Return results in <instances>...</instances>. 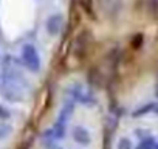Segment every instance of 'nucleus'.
Returning a JSON list of instances; mask_svg holds the SVG:
<instances>
[{
	"label": "nucleus",
	"instance_id": "obj_6",
	"mask_svg": "<svg viewBox=\"0 0 158 149\" xmlns=\"http://www.w3.org/2000/svg\"><path fill=\"white\" fill-rule=\"evenodd\" d=\"M155 149H158V143H156V146H155Z\"/></svg>",
	"mask_w": 158,
	"mask_h": 149
},
{
	"label": "nucleus",
	"instance_id": "obj_3",
	"mask_svg": "<svg viewBox=\"0 0 158 149\" xmlns=\"http://www.w3.org/2000/svg\"><path fill=\"white\" fill-rule=\"evenodd\" d=\"M147 113H156L158 115V103H149V104L143 106L141 109H138L133 115L139 117V115H147Z\"/></svg>",
	"mask_w": 158,
	"mask_h": 149
},
{
	"label": "nucleus",
	"instance_id": "obj_5",
	"mask_svg": "<svg viewBox=\"0 0 158 149\" xmlns=\"http://www.w3.org/2000/svg\"><path fill=\"white\" fill-rule=\"evenodd\" d=\"M118 149H133L132 141H130L127 137H123V138L118 141Z\"/></svg>",
	"mask_w": 158,
	"mask_h": 149
},
{
	"label": "nucleus",
	"instance_id": "obj_1",
	"mask_svg": "<svg viewBox=\"0 0 158 149\" xmlns=\"http://www.w3.org/2000/svg\"><path fill=\"white\" fill-rule=\"evenodd\" d=\"M20 56H22V64L30 71H39L40 70V56H39L37 48L33 44H25L22 47Z\"/></svg>",
	"mask_w": 158,
	"mask_h": 149
},
{
	"label": "nucleus",
	"instance_id": "obj_2",
	"mask_svg": "<svg viewBox=\"0 0 158 149\" xmlns=\"http://www.w3.org/2000/svg\"><path fill=\"white\" fill-rule=\"evenodd\" d=\"M45 28L48 31V34L51 36H57L60 28H62V16L60 14H53L47 19V23H45Z\"/></svg>",
	"mask_w": 158,
	"mask_h": 149
},
{
	"label": "nucleus",
	"instance_id": "obj_4",
	"mask_svg": "<svg viewBox=\"0 0 158 149\" xmlns=\"http://www.w3.org/2000/svg\"><path fill=\"white\" fill-rule=\"evenodd\" d=\"M155 146H156L155 138L149 135V137H146V138H141V141L138 143V146H136L135 149H155Z\"/></svg>",
	"mask_w": 158,
	"mask_h": 149
}]
</instances>
